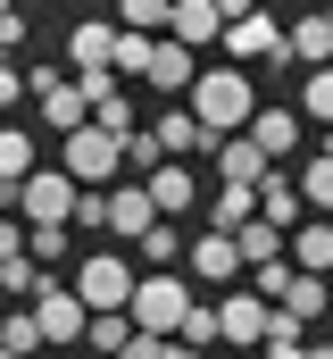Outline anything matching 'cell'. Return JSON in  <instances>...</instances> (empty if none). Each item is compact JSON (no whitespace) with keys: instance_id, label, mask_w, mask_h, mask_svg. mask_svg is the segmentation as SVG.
<instances>
[{"instance_id":"d6986e66","label":"cell","mask_w":333,"mask_h":359,"mask_svg":"<svg viewBox=\"0 0 333 359\" xmlns=\"http://www.w3.org/2000/svg\"><path fill=\"white\" fill-rule=\"evenodd\" d=\"M258 217H267V226H283V234H300V226H309V217H300V176H283V168H275V176L258 184Z\"/></svg>"},{"instance_id":"6da1fadb","label":"cell","mask_w":333,"mask_h":359,"mask_svg":"<svg viewBox=\"0 0 333 359\" xmlns=\"http://www.w3.org/2000/svg\"><path fill=\"white\" fill-rule=\"evenodd\" d=\"M192 117H200L208 134H250V117H258V84H250L242 67H208V76L192 84Z\"/></svg>"},{"instance_id":"52a82bcc","label":"cell","mask_w":333,"mask_h":359,"mask_svg":"<svg viewBox=\"0 0 333 359\" xmlns=\"http://www.w3.org/2000/svg\"><path fill=\"white\" fill-rule=\"evenodd\" d=\"M217 318H225V343H234V351H267V334H275V301H267L258 284H234V292L217 301Z\"/></svg>"},{"instance_id":"83f0119b","label":"cell","mask_w":333,"mask_h":359,"mask_svg":"<svg viewBox=\"0 0 333 359\" xmlns=\"http://www.w3.org/2000/svg\"><path fill=\"white\" fill-rule=\"evenodd\" d=\"M166 17H175V0H117V25H134V34H166Z\"/></svg>"},{"instance_id":"e575fe53","label":"cell","mask_w":333,"mask_h":359,"mask_svg":"<svg viewBox=\"0 0 333 359\" xmlns=\"http://www.w3.org/2000/svg\"><path fill=\"white\" fill-rule=\"evenodd\" d=\"M300 8H317V0H300Z\"/></svg>"},{"instance_id":"277c9868","label":"cell","mask_w":333,"mask_h":359,"mask_svg":"<svg viewBox=\"0 0 333 359\" xmlns=\"http://www.w3.org/2000/svg\"><path fill=\"white\" fill-rule=\"evenodd\" d=\"M76 292L92 301V318H108V309H134L142 276H134V259H117V251H92V259L76 268Z\"/></svg>"},{"instance_id":"d6a6232c","label":"cell","mask_w":333,"mask_h":359,"mask_svg":"<svg viewBox=\"0 0 333 359\" xmlns=\"http://www.w3.org/2000/svg\"><path fill=\"white\" fill-rule=\"evenodd\" d=\"M0 42H8V50L25 42V17H17V0H0Z\"/></svg>"},{"instance_id":"44dd1931","label":"cell","mask_w":333,"mask_h":359,"mask_svg":"<svg viewBox=\"0 0 333 359\" xmlns=\"http://www.w3.org/2000/svg\"><path fill=\"white\" fill-rule=\"evenodd\" d=\"M234 243H242V268H250V276L275 268V259H292V234H283V226H267V217H250Z\"/></svg>"},{"instance_id":"4316f807","label":"cell","mask_w":333,"mask_h":359,"mask_svg":"<svg viewBox=\"0 0 333 359\" xmlns=\"http://www.w3.org/2000/svg\"><path fill=\"white\" fill-rule=\"evenodd\" d=\"M300 117H317L333 134V67H309V84H300Z\"/></svg>"},{"instance_id":"cb8c5ba5","label":"cell","mask_w":333,"mask_h":359,"mask_svg":"<svg viewBox=\"0 0 333 359\" xmlns=\"http://www.w3.org/2000/svg\"><path fill=\"white\" fill-rule=\"evenodd\" d=\"M100 359H125L134 343H142V326H134V309H108V318H92V334H83Z\"/></svg>"},{"instance_id":"8fae6325","label":"cell","mask_w":333,"mask_h":359,"mask_svg":"<svg viewBox=\"0 0 333 359\" xmlns=\"http://www.w3.org/2000/svg\"><path fill=\"white\" fill-rule=\"evenodd\" d=\"M166 42H183V50H208V42H225V8H217V0H175V17H166Z\"/></svg>"},{"instance_id":"5bb4252c","label":"cell","mask_w":333,"mask_h":359,"mask_svg":"<svg viewBox=\"0 0 333 359\" xmlns=\"http://www.w3.org/2000/svg\"><path fill=\"white\" fill-rule=\"evenodd\" d=\"M208 159H217V176H225V184H267V176H275V159H267L250 134H217Z\"/></svg>"},{"instance_id":"ac0fdd59","label":"cell","mask_w":333,"mask_h":359,"mask_svg":"<svg viewBox=\"0 0 333 359\" xmlns=\"http://www.w3.org/2000/svg\"><path fill=\"white\" fill-rule=\"evenodd\" d=\"M292 67H333V17L325 8H300L292 17Z\"/></svg>"},{"instance_id":"30bf717a","label":"cell","mask_w":333,"mask_h":359,"mask_svg":"<svg viewBox=\"0 0 333 359\" xmlns=\"http://www.w3.org/2000/svg\"><path fill=\"white\" fill-rule=\"evenodd\" d=\"M34 109H42V126H50L59 142L92 126V92H83V76H67V84H50V92H42V100H34Z\"/></svg>"},{"instance_id":"9c48e42d","label":"cell","mask_w":333,"mask_h":359,"mask_svg":"<svg viewBox=\"0 0 333 359\" xmlns=\"http://www.w3.org/2000/svg\"><path fill=\"white\" fill-rule=\"evenodd\" d=\"M117 42H125V25H108V17H76V34H67L76 76H117Z\"/></svg>"},{"instance_id":"603a6c76","label":"cell","mask_w":333,"mask_h":359,"mask_svg":"<svg viewBox=\"0 0 333 359\" xmlns=\"http://www.w3.org/2000/svg\"><path fill=\"white\" fill-rule=\"evenodd\" d=\"M250 217H258V184H225L208 201V234H242Z\"/></svg>"},{"instance_id":"7c38bea8","label":"cell","mask_w":333,"mask_h":359,"mask_svg":"<svg viewBox=\"0 0 333 359\" xmlns=\"http://www.w3.org/2000/svg\"><path fill=\"white\" fill-rule=\"evenodd\" d=\"M150 134L166 142V159H192V151H217V134H208V126L192 117V100H166V109H159V126H150Z\"/></svg>"},{"instance_id":"9a60e30c","label":"cell","mask_w":333,"mask_h":359,"mask_svg":"<svg viewBox=\"0 0 333 359\" xmlns=\"http://www.w3.org/2000/svg\"><path fill=\"white\" fill-rule=\"evenodd\" d=\"M150 201H159V217H192V209H200V176H192V168H183V159H166V168H150Z\"/></svg>"},{"instance_id":"836d02e7","label":"cell","mask_w":333,"mask_h":359,"mask_svg":"<svg viewBox=\"0 0 333 359\" xmlns=\"http://www.w3.org/2000/svg\"><path fill=\"white\" fill-rule=\"evenodd\" d=\"M166 359H208V351H192V343H175V351H166Z\"/></svg>"},{"instance_id":"d590c367","label":"cell","mask_w":333,"mask_h":359,"mask_svg":"<svg viewBox=\"0 0 333 359\" xmlns=\"http://www.w3.org/2000/svg\"><path fill=\"white\" fill-rule=\"evenodd\" d=\"M325 17H333V0H325Z\"/></svg>"},{"instance_id":"5b68a950","label":"cell","mask_w":333,"mask_h":359,"mask_svg":"<svg viewBox=\"0 0 333 359\" xmlns=\"http://www.w3.org/2000/svg\"><path fill=\"white\" fill-rule=\"evenodd\" d=\"M192 309H200V301H192L183 276H142V292H134V326H142V334H183Z\"/></svg>"},{"instance_id":"8992f818","label":"cell","mask_w":333,"mask_h":359,"mask_svg":"<svg viewBox=\"0 0 333 359\" xmlns=\"http://www.w3.org/2000/svg\"><path fill=\"white\" fill-rule=\"evenodd\" d=\"M17 217H34V226H76L83 217V184L67 168H42V176L17 192Z\"/></svg>"},{"instance_id":"ffe728a7","label":"cell","mask_w":333,"mask_h":359,"mask_svg":"<svg viewBox=\"0 0 333 359\" xmlns=\"http://www.w3.org/2000/svg\"><path fill=\"white\" fill-rule=\"evenodd\" d=\"M250 142H258L267 159H292V151H300V109H258V117H250Z\"/></svg>"},{"instance_id":"2e32d148","label":"cell","mask_w":333,"mask_h":359,"mask_svg":"<svg viewBox=\"0 0 333 359\" xmlns=\"http://www.w3.org/2000/svg\"><path fill=\"white\" fill-rule=\"evenodd\" d=\"M192 84H200V50H183V42H159L150 92H159V100H192Z\"/></svg>"},{"instance_id":"f546056e","label":"cell","mask_w":333,"mask_h":359,"mask_svg":"<svg viewBox=\"0 0 333 359\" xmlns=\"http://www.w3.org/2000/svg\"><path fill=\"white\" fill-rule=\"evenodd\" d=\"M183 343H192V351H208V343H225V318H217V309L200 301V309L183 318Z\"/></svg>"},{"instance_id":"4fadbf2b","label":"cell","mask_w":333,"mask_h":359,"mask_svg":"<svg viewBox=\"0 0 333 359\" xmlns=\"http://www.w3.org/2000/svg\"><path fill=\"white\" fill-rule=\"evenodd\" d=\"M192 276H200V284H225V292H234V284H242V243H234V234H200V243H192Z\"/></svg>"},{"instance_id":"4dcf8cb0","label":"cell","mask_w":333,"mask_h":359,"mask_svg":"<svg viewBox=\"0 0 333 359\" xmlns=\"http://www.w3.org/2000/svg\"><path fill=\"white\" fill-rule=\"evenodd\" d=\"M125 159H134V168L150 176V168H166V142L150 134V126H142V134H125Z\"/></svg>"},{"instance_id":"7a4b0ae2","label":"cell","mask_w":333,"mask_h":359,"mask_svg":"<svg viewBox=\"0 0 333 359\" xmlns=\"http://www.w3.org/2000/svg\"><path fill=\"white\" fill-rule=\"evenodd\" d=\"M59 168H67L83 192H117V176H125L134 159H125V134H108V126H83V134H67V142H59Z\"/></svg>"},{"instance_id":"f1b7e54d","label":"cell","mask_w":333,"mask_h":359,"mask_svg":"<svg viewBox=\"0 0 333 359\" xmlns=\"http://www.w3.org/2000/svg\"><path fill=\"white\" fill-rule=\"evenodd\" d=\"M300 201H309V209H333V151H317V159L300 168Z\"/></svg>"},{"instance_id":"1f68e13d","label":"cell","mask_w":333,"mask_h":359,"mask_svg":"<svg viewBox=\"0 0 333 359\" xmlns=\"http://www.w3.org/2000/svg\"><path fill=\"white\" fill-rule=\"evenodd\" d=\"M25 251H34L42 268H50V259H67V226H34V234H25Z\"/></svg>"},{"instance_id":"3957f363","label":"cell","mask_w":333,"mask_h":359,"mask_svg":"<svg viewBox=\"0 0 333 359\" xmlns=\"http://www.w3.org/2000/svg\"><path fill=\"white\" fill-rule=\"evenodd\" d=\"M34 318H42V343L50 351H76L83 334H92V301H83L76 284H59V276L34 292Z\"/></svg>"},{"instance_id":"e0dca14e","label":"cell","mask_w":333,"mask_h":359,"mask_svg":"<svg viewBox=\"0 0 333 359\" xmlns=\"http://www.w3.org/2000/svg\"><path fill=\"white\" fill-rule=\"evenodd\" d=\"M275 309H283L292 326H309V318H325V309H333V276H300V268H292V284L275 292Z\"/></svg>"},{"instance_id":"ba28073f","label":"cell","mask_w":333,"mask_h":359,"mask_svg":"<svg viewBox=\"0 0 333 359\" xmlns=\"http://www.w3.org/2000/svg\"><path fill=\"white\" fill-rule=\"evenodd\" d=\"M150 226H166L159 201H150V184H117V192H100V234H117V243H142Z\"/></svg>"},{"instance_id":"7402d4cb","label":"cell","mask_w":333,"mask_h":359,"mask_svg":"<svg viewBox=\"0 0 333 359\" xmlns=\"http://www.w3.org/2000/svg\"><path fill=\"white\" fill-rule=\"evenodd\" d=\"M292 268L300 276H333V217H309L292 234Z\"/></svg>"},{"instance_id":"d4e9b609","label":"cell","mask_w":333,"mask_h":359,"mask_svg":"<svg viewBox=\"0 0 333 359\" xmlns=\"http://www.w3.org/2000/svg\"><path fill=\"white\" fill-rule=\"evenodd\" d=\"M150 67H159V34H134V25H125V42H117V84H125V76L150 84Z\"/></svg>"},{"instance_id":"484cf974","label":"cell","mask_w":333,"mask_h":359,"mask_svg":"<svg viewBox=\"0 0 333 359\" xmlns=\"http://www.w3.org/2000/svg\"><path fill=\"white\" fill-rule=\"evenodd\" d=\"M142 259H150V268H159V276H175V259H192V251H183V234H175V217L142 234Z\"/></svg>"}]
</instances>
